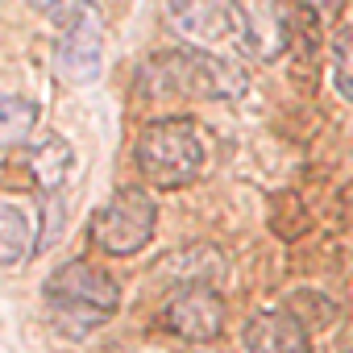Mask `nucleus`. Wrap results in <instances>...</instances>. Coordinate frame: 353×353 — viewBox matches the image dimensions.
Instances as JSON below:
<instances>
[{"mask_svg": "<svg viewBox=\"0 0 353 353\" xmlns=\"http://www.w3.org/2000/svg\"><path fill=\"white\" fill-rule=\"evenodd\" d=\"M245 353H312L307 328L291 312H254L241 328Z\"/></svg>", "mask_w": 353, "mask_h": 353, "instance_id": "9", "label": "nucleus"}, {"mask_svg": "<svg viewBox=\"0 0 353 353\" xmlns=\"http://www.w3.org/2000/svg\"><path fill=\"white\" fill-rule=\"evenodd\" d=\"M162 324L183 341H216L225 332V299L212 287H179L162 307Z\"/></svg>", "mask_w": 353, "mask_h": 353, "instance_id": "7", "label": "nucleus"}, {"mask_svg": "<svg viewBox=\"0 0 353 353\" xmlns=\"http://www.w3.org/2000/svg\"><path fill=\"white\" fill-rule=\"evenodd\" d=\"M26 5L38 9V13H46V17H63V13L75 5V0H26Z\"/></svg>", "mask_w": 353, "mask_h": 353, "instance_id": "15", "label": "nucleus"}, {"mask_svg": "<svg viewBox=\"0 0 353 353\" xmlns=\"http://www.w3.org/2000/svg\"><path fill=\"white\" fill-rule=\"evenodd\" d=\"M291 42L287 0H233V46L258 63H274Z\"/></svg>", "mask_w": 353, "mask_h": 353, "instance_id": "5", "label": "nucleus"}, {"mask_svg": "<svg viewBox=\"0 0 353 353\" xmlns=\"http://www.w3.org/2000/svg\"><path fill=\"white\" fill-rule=\"evenodd\" d=\"M46 299L59 312V320H67L71 328L83 332V328L104 324L117 312L121 291H117V283L100 266H92V262H67V266H59L46 279Z\"/></svg>", "mask_w": 353, "mask_h": 353, "instance_id": "3", "label": "nucleus"}, {"mask_svg": "<svg viewBox=\"0 0 353 353\" xmlns=\"http://www.w3.org/2000/svg\"><path fill=\"white\" fill-rule=\"evenodd\" d=\"M137 170L154 188H183L204 170V137L192 117H158L137 137Z\"/></svg>", "mask_w": 353, "mask_h": 353, "instance_id": "1", "label": "nucleus"}, {"mask_svg": "<svg viewBox=\"0 0 353 353\" xmlns=\"http://www.w3.org/2000/svg\"><path fill=\"white\" fill-rule=\"evenodd\" d=\"M295 5H299L307 17H316V21H332V17L341 13V0H295Z\"/></svg>", "mask_w": 353, "mask_h": 353, "instance_id": "14", "label": "nucleus"}, {"mask_svg": "<svg viewBox=\"0 0 353 353\" xmlns=\"http://www.w3.org/2000/svg\"><path fill=\"white\" fill-rule=\"evenodd\" d=\"M42 233H38V216H30L26 208L0 200V266H17L38 250Z\"/></svg>", "mask_w": 353, "mask_h": 353, "instance_id": "10", "label": "nucleus"}, {"mask_svg": "<svg viewBox=\"0 0 353 353\" xmlns=\"http://www.w3.org/2000/svg\"><path fill=\"white\" fill-rule=\"evenodd\" d=\"M104 63V21L96 5H79L54 42V71L67 83H92Z\"/></svg>", "mask_w": 353, "mask_h": 353, "instance_id": "6", "label": "nucleus"}, {"mask_svg": "<svg viewBox=\"0 0 353 353\" xmlns=\"http://www.w3.org/2000/svg\"><path fill=\"white\" fill-rule=\"evenodd\" d=\"M170 21L196 46L233 42V0H170Z\"/></svg>", "mask_w": 353, "mask_h": 353, "instance_id": "8", "label": "nucleus"}, {"mask_svg": "<svg viewBox=\"0 0 353 353\" xmlns=\"http://www.w3.org/2000/svg\"><path fill=\"white\" fill-rule=\"evenodd\" d=\"M332 88L341 100H353V26L336 30L332 38Z\"/></svg>", "mask_w": 353, "mask_h": 353, "instance_id": "13", "label": "nucleus"}, {"mask_svg": "<svg viewBox=\"0 0 353 353\" xmlns=\"http://www.w3.org/2000/svg\"><path fill=\"white\" fill-rule=\"evenodd\" d=\"M26 162H30V170H34L38 188H42V192H54V188H63V179L71 174V145H67L63 137H46L42 145L30 150Z\"/></svg>", "mask_w": 353, "mask_h": 353, "instance_id": "11", "label": "nucleus"}, {"mask_svg": "<svg viewBox=\"0 0 353 353\" xmlns=\"http://www.w3.org/2000/svg\"><path fill=\"white\" fill-rule=\"evenodd\" d=\"M150 71L158 75L162 92H179L192 100H237L250 88V75L233 59H221V54L200 50V46L166 50L150 63Z\"/></svg>", "mask_w": 353, "mask_h": 353, "instance_id": "2", "label": "nucleus"}, {"mask_svg": "<svg viewBox=\"0 0 353 353\" xmlns=\"http://www.w3.org/2000/svg\"><path fill=\"white\" fill-rule=\"evenodd\" d=\"M38 121V104L21 100V96H5L0 92V150H9V145H21L30 137Z\"/></svg>", "mask_w": 353, "mask_h": 353, "instance_id": "12", "label": "nucleus"}, {"mask_svg": "<svg viewBox=\"0 0 353 353\" xmlns=\"http://www.w3.org/2000/svg\"><path fill=\"white\" fill-rule=\"evenodd\" d=\"M154 225H158V204L141 188H121L96 208L88 237L96 250H104L112 258H133L137 250L150 245Z\"/></svg>", "mask_w": 353, "mask_h": 353, "instance_id": "4", "label": "nucleus"}]
</instances>
